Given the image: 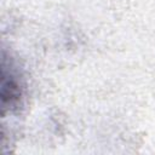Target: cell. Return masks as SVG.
<instances>
[{"instance_id": "obj_1", "label": "cell", "mask_w": 155, "mask_h": 155, "mask_svg": "<svg viewBox=\"0 0 155 155\" xmlns=\"http://www.w3.org/2000/svg\"><path fill=\"white\" fill-rule=\"evenodd\" d=\"M21 98V87L15 78L11 68L6 67V63L2 61L1 64V104L2 111L11 109L17 105Z\"/></svg>"}]
</instances>
